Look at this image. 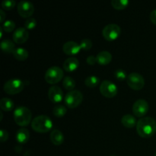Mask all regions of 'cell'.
<instances>
[{
	"mask_svg": "<svg viewBox=\"0 0 156 156\" xmlns=\"http://www.w3.org/2000/svg\"><path fill=\"white\" fill-rule=\"evenodd\" d=\"M81 49L82 48L80 47V44L73 41H67L62 46V50H63L64 53L67 55H70V56L79 53Z\"/></svg>",
	"mask_w": 156,
	"mask_h": 156,
	"instance_id": "obj_14",
	"label": "cell"
},
{
	"mask_svg": "<svg viewBox=\"0 0 156 156\" xmlns=\"http://www.w3.org/2000/svg\"><path fill=\"white\" fill-rule=\"evenodd\" d=\"M18 14L23 18H30L34 12V6L33 3L27 0H21L17 6Z\"/></svg>",
	"mask_w": 156,
	"mask_h": 156,
	"instance_id": "obj_10",
	"label": "cell"
},
{
	"mask_svg": "<svg viewBox=\"0 0 156 156\" xmlns=\"http://www.w3.org/2000/svg\"><path fill=\"white\" fill-rule=\"evenodd\" d=\"M0 47H1L2 50L5 53H12L15 49V44L9 39H5L2 41Z\"/></svg>",
	"mask_w": 156,
	"mask_h": 156,
	"instance_id": "obj_21",
	"label": "cell"
},
{
	"mask_svg": "<svg viewBox=\"0 0 156 156\" xmlns=\"http://www.w3.org/2000/svg\"><path fill=\"white\" fill-rule=\"evenodd\" d=\"M3 28H2V26H0V38L2 37V35H3Z\"/></svg>",
	"mask_w": 156,
	"mask_h": 156,
	"instance_id": "obj_36",
	"label": "cell"
},
{
	"mask_svg": "<svg viewBox=\"0 0 156 156\" xmlns=\"http://www.w3.org/2000/svg\"><path fill=\"white\" fill-rule=\"evenodd\" d=\"M150 20L154 24L156 25V9H154L150 13Z\"/></svg>",
	"mask_w": 156,
	"mask_h": 156,
	"instance_id": "obj_34",
	"label": "cell"
},
{
	"mask_svg": "<svg viewBox=\"0 0 156 156\" xmlns=\"http://www.w3.org/2000/svg\"><path fill=\"white\" fill-rule=\"evenodd\" d=\"M111 5L114 9L121 10V9H124L127 7V5H129V1L128 0H112Z\"/></svg>",
	"mask_w": 156,
	"mask_h": 156,
	"instance_id": "obj_26",
	"label": "cell"
},
{
	"mask_svg": "<svg viewBox=\"0 0 156 156\" xmlns=\"http://www.w3.org/2000/svg\"><path fill=\"white\" fill-rule=\"evenodd\" d=\"M50 141L56 146H59L64 142V136L59 129H54L50 134Z\"/></svg>",
	"mask_w": 156,
	"mask_h": 156,
	"instance_id": "obj_16",
	"label": "cell"
},
{
	"mask_svg": "<svg viewBox=\"0 0 156 156\" xmlns=\"http://www.w3.org/2000/svg\"><path fill=\"white\" fill-rule=\"evenodd\" d=\"M136 131L140 136L149 138L156 132V121L151 117H144L137 121Z\"/></svg>",
	"mask_w": 156,
	"mask_h": 156,
	"instance_id": "obj_1",
	"label": "cell"
},
{
	"mask_svg": "<svg viewBox=\"0 0 156 156\" xmlns=\"http://www.w3.org/2000/svg\"><path fill=\"white\" fill-rule=\"evenodd\" d=\"M16 5V2L15 0H4L2 2V8L5 10H10L13 9Z\"/></svg>",
	"mask_w": 156,
	"mask_h": 156,
	"instance_id": "obj_30",
	"label": "cell"
},
{
	"mask_svg": "<svg viewBox=\"0 0 156 156\" xmlns=\"http://www.w3.org/2000/svg\"><path fill=\"white\" fill-rule=\"evenodd\" d=\"M28 37V30H27L25 27H18L13 32V35H12L14 42L18 44H22L25 43Z\"/></svg>",
	"mask_w": 156,
	"mask_h": 156,
	"instance_id": "obj_13",
	"label": "cell"
},
{
	"mask_svg": "<svg viewBox=\"0 0 156 156\" xmlns=\"http://www.w3.org/2000/svg\"><path fill=\"white\" fill-rule=\"evenodd\" d=\"M96 59H97V62H98L101 65H107L112 60V55L110 52L104 50L98 53Z\"/></svg>",
	"mask_w": 156,
	"mask_h": 156,
	"instance_id": "obj_17",
	"label": "cell"
},
{
	"mask_svg": "<svg viewBox=\"0 0 156 156\" xmlns=\"http://www.w3.org/2000/svg\"><path fill=\"white\" fill-rule=\"evenodd\" d=\"M129 87H130L133 90H141L145 85V79L143 76L139 73H131L128 75V77L126 79Z\"/></svg>",
	"mask_w": 156,
	"mask_h": 156,
	"instance_id": "obj_8",
	"label": "cell"
},
{
	"mask_svg": "<svg viewBox=\"0 0 156 156\" xmlns=\"http://www.w3.org/2000/svg\"><path fill=\"white\" fill-rule=\"evenodd\" d=\"M64 76V72L62 69L57 66H53L47 69L44 75L46 82L50 84H56L61 81Z\"/></svg>",
	"mask_w": 156,
	"mask_h": 156,
	"instance_id": "obj_4",
	"label": "cell"
},
{
	"mask_svg": "<svg viewBox=\"0 0 156 156\" xmlns=\"http://www.w3.org/2000/svg\"><path fill=\"white\" fill-rule=\"evenodd\" d=\"M2 28L6 32H12L15 28V23L12 20H7L2 24ZM15 31V30H14Z\"/></svg>",
	"mask_w": 156,
	"mask_h": 156,
	"instance_id": "obj_28",
	"label": "cell"
},
{
	"mask_svg": "<svg viewBox=\"0 0 156 156\" xmlns=\"http://www.w3.org/2000/svg\"><path fill=\"white\" fill-rule=\"evenodd\" d=\"M82 100H83V94L79 90L68 91L64 98L65 104L69 108H75L80 105Z\"/></svg>",
	"mask_w": 156,
	"mask_h": 156,
	"instance_id": "obj_6",
	"label": "cell"
},
{
	"mask_svg": "<svg viewBox=\"0 0 156 156\" xmlns=\"http://www.w3.org/2000/svg\"><path fill=\"white\" fill-rule=\"evenodd\" d=\"M100 91L103 96L108 98H114L117 94V87L113 82L109 80H104L101 83Z\"/></svg>",
	"mask_w": 156,
	"mask_h": 156,
	"instance_id": "obj_9",
	"label": "cell"
},
{
	"mask_svg": "<svg viewBox=\"0 0 156 156\" xmlns=\"http://www.w3.org/2000/svg\"><path fill=\"white\" fill-rule=\"evenodd\" d=\"M14 57L18 61H24L28 57V51L23 47H17L12 53Z\"/></svg>",
	"mask_w": 156,
	"mask_h": 156,
	"instance_id": "obj_20",
	"label": "cell"
},
{
	"mask_svg": "<svg viewBox=\"0 0 156 156\" xmlns=\"http://www.w3.org/2000/svg\"><path fill=\"white\" fill-rule=\"evenodd\" d=\"M0 108L2 111H11L14 108V101L9 98H2L0 100Z\"/></svg>",
	"mask_w": 156,
	"mask_h": 156,
	"instance_id": "obj_22",
	"label": "cell"
},
{
	"mask_svg": "<svg viewBox=\"0 0 156 156\" xmlns=\"http://www.w3.org/2000/svg\"><path fill=\"white\" fill-rule=\"evenodd\" d=\"M62 85L68 91H73L76 87V81L71 76H66L62 80Z\"/></svg>",
	"mask_w": 156,
	"mask_h": 156,
	"instance_id": "obj_23",
	"label": "cell"
},
{
	"mask_svg": "<svg viewBox=\"0 0 156 156\" xmlns=\"http://www.w3.org/2000/svg\"><path fill=\"white\" fill-rule=\"evenodd\" d=\"M111 156H116V155H111Z\"/></svg>",
	"mask_w": 156,
	"mask_h": 156,
	"instance_id": "obj_39",
	"label": "cell"
},
{
	"mask_svg": "<svg viewBox=\"0 0 156 156\" xmlns=\"http://www.w3.org/2000/svg\"><path fill=\"white\" fill-rule=\"evenodd\" d=\"M6 18V15L2 9H0V22H5V19Z\"/></svg>",
	"mask_w": 156,
	"mask_h": 156,
	"instance_id": "obj_35",
	"label": "cell"
},
{
	"mask_svg": "<svg viewBox=\"0 0 156 156\" xmlns=\"http://www.w3.org/2000/svg\"><path fill=\"white\" fill-rule=\"evenodd\" d=\"M114 76L119 81H123L124 79H127L128 77L126 71L122 69H116L115 72H114Z\"/></svg>",
	"mask_w": 156,
	"mask_h": 156,
	"instance_id": "obj_29",
	"label": "cell"
},
{
	"mask_svg": "<svg viewBox=\"0 0 156 156\" xmlns=\"http://www.w3.org/2000/svg\"><path fill=\"white\" fill-rule=\"evenodd\" d=\"M48 98L53 103L58 104L62 101L63 98V92L60 87L57 85H52L48 90Z\"/></svg>",
	"mask_w": 156,
	"mask_h": 156,
	"instance_id": "obj_12",
	"label": "cell"
},
{
	"mask_svg": "<svg viewBox=\"0 0 156 156\" xmlns=\"http://www.w3.org/2000/svg\"><path fill=\"white\" fill-rule=\"evenodd\" d=\"M9 133H8L7 130L4 129H2L0 130V140H1V142H5L7 141L8 139H9Z\"/></svg>",
	"mask_w": 156,
	"mask_h": 156,
	"instance_id": "obj_32",
	"label": "cell"
},
{
	"mask_svg": "<svg viewBox=\"0 0 156 156\" xmlns=\"http://www.w3.org/2000/svg\"><path fill=\"white\" fill-rule=\"evenodd\" d=\"M30 139V133L27 128H20L16 133V140L19 143L24 144L28 142Z\"/></svg>",
	"mask_w": 156,
	"mask_h": 156,
	"instance_id": "obj_18",
	"label": "cell"
},
{
	"mask_svg": "<svg viewBox=\"0 0 156 156\" xmlns=\"http://www.w3.org/2000/svg\"><path fill=\"white\" fill-rule=\"evenodd\" d=\"M80 47L84 50H89L92 47V41L88 38H85L80 42Z\"/></svg>",
	"mask_w": 156,
	"mask_h": 156,
	"instance_id": "obj_31",
	"label": "cell"
},
{
	"mask_svg": "<svg viewBox=\"0 0 156 156\" xmlns=\"http://www.w3.org/2000/svg\"><path fill=\"white\" fill-rule=\"evenodd\" d=\"M87 63L89 64V65H94V64L97 62V59H96V56H88L86 59Z\"/></svg>",
	"mask_w": 156,
	"mask_h": 156,
	"instance_id": "obj_33",
	"label": "cell"
},
{
	"mask_svg": "<svg viewBox=\"0 0 156 156\" xmlns=\"http://www.w3.org/2000/svg\"><path fill=\"white\" fill-rule=\"evenodd\" d=\"M31 127L36 132L40 133H47L53 127V121L47 115H38L33 119Z\"/></svg>",
	"mask_w": 156,
	"mask_h": 156,
	"instance_id": "obj_2",
	"label": "cell"
},
{
	"mask_svg": "<svg viewBox=\"0 0 156 156\" xmlns=\"http://www.w3.org/2000/svg\"><path fill=\"white\" fill-rule=\"evenodd\" d=\"M99 82H100V79L98 77L96 76H90L85 79V84L86 86L89 88H94L98 85Z\"/></svg>",
	"mask_w": 156,
	"mask_h": 156,
	"instance_id": "obj_25",
	"label": "cell"
},
{
	"mask_svg": "<svg viewBox=\"0 0 156 156\" xmlns=\"http://www.w3.org/2000/svg\"><path fill=\"white\" fill-rule=\"evenodd\" d=\"M155 156H156V152H155Z\"/></svg>",
	"mask_w": 156,
	"mask_h": 156,
	"instance_id": "obj_38",
	"label": "cell"
},
{
	"mask_svg": "<svg viewBox=\"0 0 156 156\" xmlns=\"http://www.w3.org/2000/svg\"><path fill=\"white\" fill-rule=\"evenodd\" d=\"M79 66V59L74 56H70L67 58L63 62V68L68 73H72L78 69Z\"/></svg>",
	"mask_w": 156,
	"mask_h": 156,
	"instance_id": "obj_15",
	"label": "cell"
},
{
	"mask_svg": "<svg viewBox=\"0 0 156 156\" xmlns=\"http://www.w3.org/2000/svg\"><path fill=\"white\" fill-rule=\"evenodd\" d=\"M15 123L21 126H26L31 121L32 114L29 108L24 106H20L15 108L13 113Z\"/></svg>",
	"mask_w": 156,
	"mask_h": 156,
	"instance_id": "obj_3",
	"label": "cell"
},
{
	"mask_svg": "<svg viewBox=\"0 0 156 156\" xmlns=\"http://www.w3.org/2000/svg\"><path fill=\"white\" fill-rule=\"evenodd\" d=\"M0 114H1V120H2V111H0Z\"/></svg>",
	"mask_w": 156,
	"mask_h": 156,
	"instance_id": "obj_37",
	"label": "cell"
},
{
	"mask_svg": "<svg viewBox=\"0 0 156 156\" xmlns=\"http://www.w3.org/2000/svg\"><path fill=\"white\" fill-rule=\"evenodd\" d=\"M37 24V20L34 18H33V17H30V18H27L25 21H24V27L27 30H32V29L35 28Z\"/></svg>",
	"mask_w": 156,
	"mask_h": 156,
	"instance_id": "obj_27",
	"label": "cell"
},
{
	"mask_svg": "<svg viewBox=\"0 0 156 156\" xmlns=\"http://www.w3.org/2000/svg\"><path fill=\"white\" fill-rule=\"evenodd\" d=\"M149 104L145 99H138L133 105V112L134 115L141 118L144 117L149 111Z\"/></svg>",
	"mask_w": 156,
	"mask_h": 156,
	"instance_id": "obj_11",
	"label": "cell"
},
{
	"mask_svg": "<svg viewBox=\"0 0 156 156\" xmlns=\"http://www.w3.org/2000/svg\"><path fill=\"white\" fill-rule=\"evenodd\" d=\"M121 33L120 26L114 23L108 24L102 30V35L104 38L108 41H113L117 39Z\"/></svg>",
	"mask_w": 156,
	"mask_h": 156,
	"instance_id": "obj_7",
	"label": "cell"
},
{
	"mask_svg": "<svg viewBox=\"0 0 156 156\" xmlns=\"http://www.w3.org/2000/svg\"><path fill=\"white\" fill-rule=\"evenodd\" d=\"M24 88V83L20 79H11L6 81L3 86L5 92L9 94L20 93Z\"/></svg>",
	"mask_w": 156,
	"mask_h": 156,
	"instance_id": "obj_5",
	"label": "cell"
},
{
	"mask_svg": "<svg viewBox=\"0 0 156 156\" xmlns=\"http://www.w3.org/2000/svg\"><path fill=\"white\" fill-rule=\"evenodd\" d=\"M67 109L64 105H55L53 110V114L56 117H62L66 114Z\"/></svg>",
	"mask_w": 156,
	"mask_h": 156,
	"instance_id": "obj_24",
	"label": "cell"
},
{
	"mask_svg": "<svg viewBox=\"0 0 156 156\" xmlns=\"http://www.w3.org/2000/svg\"><path fill=\"white\" fill-rule=\"evenodd\" d=\"M121 123L126 128L131 129V128H133L134 126H136L137 121L134 116L131 115V114H125L122 117Z\"/></svg>",
	"mask_w": 156,
	"mask_h": 156,
	"instance_id": "obj_19",
	"label": "cell"
}]
</instances>
